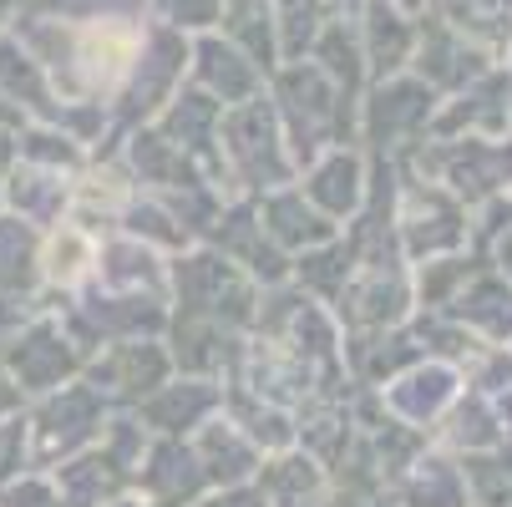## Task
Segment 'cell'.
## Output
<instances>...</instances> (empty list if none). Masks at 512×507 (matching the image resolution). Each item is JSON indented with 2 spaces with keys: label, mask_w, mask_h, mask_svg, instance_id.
Returning <instances> with one entry per match:
<instances>
[{
  "label": "cell",
  "mask_w": 512,
  "mask_h": 507,
  "mask_svg": "<svg viewBox=\"0 0 512 507\" xmlns=\"http://www.w3.org/2000/svg\"><path fill=\"white\" fill-rule=\"evenodd\" d=\"M502 269H512V239L502 244Z\"/></svg>",
  "instance_id": "cell-1"
}]
</instances>
